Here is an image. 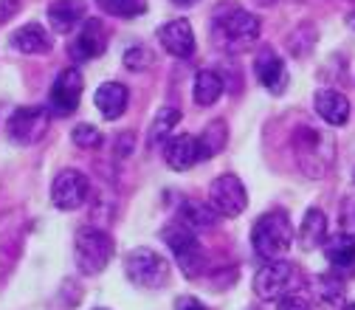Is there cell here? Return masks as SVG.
<instances>
[{
	"label": "cell",
	"mask_w": 355,
	"mask_h": 310,
	"mask_svg": "<svg viewBox=\"0 0 355 310\" xmlns=\"http://www.w3.org/2000/svg\"><path fill=\"white\" fill-rule=\"evenodd\" d=\"M296 285V268L285 259H265V265L254 274V293L265 302H277L291 293Z\"/></svg>",
	"instance_id": "8992f818"
},
{
	"label": "cell",
	"mask_w": 355,
	"mask_h": 310,
	"mask_svg": "<svg viewBox=\"0 0 355 310\" xmlns=\"http://www.w3.org/2000/svg\"><path fill=\"white\" fill-rule=\"evenodd\" d=\"M254 74L259 79V85L265 91H271L274 96H279L285 87H288V68H285V60L274 51V49H262L257 57H254Z\"/></svg>",
	"instance_id": "4fadbf2b"
},
{
	"label": "cell",
	"mask_w": 355,
	"mask_h": 310,
	"mask_svg": "<svg viewBox=\"0 0 355 310\" xmlns=\"http://www.w3.org/2000/svg\"><path fill=\"white\" fill-rule=\"evenodd\" d=\"M164 158H166L169 169H175V172H187V169H192V166L200 161L198 139L189 136V132H184V136H172V139H166Z\"/></svg>",
	"instance_id": "9a60e30c"
},
{
	"label": "cell",
	"mask_w": 355,
	"mask_h": 310,
	"mask_svg": "<svg viewBox=\"0 0 355 310\" xmlns=\"http://www.w3.org/2000/svg\"><path fill=\"white\" fill-rule=\"evenodd\" d=\"M158 42L164 46L166 54H172L178 60H189L195 54V46H198L189 20H169L166 26H161Z\"/></svg>",
	"instance_id": "5bb4252c"
},
{
	"label": "cell",
	"mask_w": 355,
	"mask_h": 310,
	"mask_svg": "<svg viewBox=\"0 0 355 310\" xmlns=\"http://www.w3.org/2000/svg\"><path fill=\"white\" fill-rule=\"evenodd\" d=\"M85 0H54L49 6V23L60 34H71L85 20Z\"/></svg>",
	"instance_id": "e0dca14e"
},
{
	"label": "cell",
	"mask_w": 355,
	"mask_h": 310,
	"mask_svg": "<svg viewBox=\"0 0 355 310\" xmlns=\"http://www.w3.org/2000/svg\"><path fill=\"white\" fill-rule=\"evenodd\" d=\"M12 49L20 54H46L51 49V37L40 23H28L12 34Z\"/></svg>",
	"instance_id": "d6986e66"
},
{
	"label": "cell",
	"mask_w": 355,
	"mask_h": 310,
	"mask_svg": "<svg viewBox=\"0 0 355 310\" xmlns=\"http://www.w3.org/2000/svg\"><path fill=\"white\" fill-rule=\"evenodd\" d=\"M352 178H355V172H352Z\"/></svg>",
	"instance_id": "e575fe53"
},
{
	"label": "cell",
	"mask_w": 355,
	"mask_h": 310,
	"mask_svg": "<svg viewBox=\"0 0 355 310\" xmlns=\"http://www.w3.org/2000/svg\"><path fill=\"white\" fill-rule=\"evenodd\" d=\"M107 40H110V34H107L105 23L96 20V17H91V20H85V23L76 28V34H73V40H71V46H68V54H71L73 62L96 60V57L105 54Z\"/></svg>",
	"instance_id": "ba28073f"
},
{
	"label": "cell",
	"mask_w": 355,
	"mask_h": 310,
	"mask_svg": "<svg viewBox=\"0 0 355 310\" xmlns=\"http://www.w3.org/2000/svg\"><path fill=\"white\" fill-rule=\"evenodd\" d=\"M175 3H181V6H189V3H195V0H175Z\"/></svg>",
	"instance_id": "d6a6232c"
},
{
	"label": "cell",
	"mask_w": 355,
	"mask_h": 310,
	"mask_svg": "<svg viewBox=\"0 0 355 310\" xmlns=\"http://www.w3.org/2000/svg\"><path fill=\"white\" fill-rule=\"evenodd\" d=\"M226 141H229V130H226V124L220 121V119H214L200 136H198V150H200V161H206V158H211V155H217L220 150L226 147Z\"/></svg>",
	"instance_id": "cb8c5ba5"
},
{
	"label": "cell",
	"mask_w": 355,
	"mask_h": 310,
	"mask_svg": "<svg viewBox=\"0 0 355 310\" xmlns=\"http://www.w3.org/2000/svg\"><path fill=\"white\" fill-rule=\"evenodd\" d=\"M71 141L82 150H96L102 144V132L94 127V124H76L71 130Z\"/></svg>",
	"instance_id": "484cf974"
},
{
	"label": "cell",
	"mask_w": 355,
	"mask_h": 310,
	"mask_svg": "<svg viewBox=\"0 0 355 310\" xmlns=\"http://www.w3.org/2000/svg\"><path fill=\"white\" fill-rule=\"evenodd\" d=\"M87 195H91V181L79 169H62L51 184V200L60 212L79 209L87 200Z\"/></svg>",
	"instance_id": "9c48e42d"
},
{
	"label": "cell",
	"mask_w": 355,
	"mask_h": 310,
	"mask_svg": "<svg viewBox=\"0 0 355 310\" xmlns=\"http://www.w3.org/2000/svg\"><path fill=\"white\" fill-rule=\"evenodd\" d=\"M327 240V217L322 209H307L304 212V220H302V226H299V243L302 248H319L324 246Z\"/></svg>",
	"instance_id": "44dd1931"
},
{
	"label": "cell",
	"mask_w": 355,
	"mask_h": 310,
	"mask_svg": "<svg viewBox=\"0 0 355 310\" xmlns=\"http://www.w3.org/2000/svg\"><path fill=\"white\" fill-rule=\"evenodd\" d=\"M164 243L169 246V251L175 254V262L189 279H198L206 271V251L198 240V232L189 229L184 220H175V223L164 226L161 232Z\"/></svg>",
	"instance_id": "7a4b0ae2"
},
{
	"label": "cell",
	"mask_w": 355,
	"mask_h": 310,
	"mask_svg": "<svg viewBox=\"0 0 355 310\" xmlns=\"http://www.w3.org/2000/svg\"><path fill=\"white\" fill-rule=\"evenodd\" d=\"M209 203L220 217H240L248 206V192L237 175H220L209 187Z\"/></svg>",
	"instance_id": "52a82bcc"
},
{
	"label": "cell",
	"mask_w": 355,
	"mask_h": 310,
	"mask_svg": "<svg viewBox=\"0 0 355 310\" xmlns=\"http://www.w3.org/2000/svg\"><path fill=\"white\" fill-rule=\"evenodd\" d=\"M192 96L200 107L214 105L220 96H223V79H220L217 71H200L195 76V87H192Z\"/></svg>",
	"instance_id": "603a6c76"
},
{
	"label": "cell",
	"mask_w": 355,
	"mask_h": 310,
	"mask_svg": "<svg viewBox=\"0 0 355 310\" xmlns=\"http://www.w3.org/2000/svg\"><path fill=\"white\" fill-rule=\"evenodd\" d=\"M96 110L102 113V119L107 121H116L124 110H127V102H130V91L121 85V82H105L96 87Z\"/></svg>",
	"instance_id": "2e32d148"
},
{
	"label": "cell",
	"mask_w": 355,
	"mask_h": 310,
	"mask_svg": "<svg viewBox=\"0 0 355 310\" xmlns=\"http://www.w3.org/2000/svg\"><path fill=\"white\" fill-rule=\"evenodd\" d=\"M313 105H316V113L327 124H333V127H344L347 119H349V102H347V96L338 94V91H330V87H327V91H319L316 94Z\"/></svg>",
	"instance_id": "ac0fdd59"
},
{
	"label": "cell",
	"mask_w": 355,
	"mask_h": 310,
	"mask_svg": "<svg viewBox=\"0 0 355 310\" xmlns=\"http://www.w3.org/2000/svg\"><path fill=\"white\" fill-rule=\"evenodd\" d=\"M96 310H102V307H96Z\"/></svg>",
	"instance_id": "d590c367"
},
{
	"label": "cell",
	"mask_w": 355,
	"mask_h": 310,
	"mask_svg": "<svg viewBox=\"0 0 355 310\" xmlns=\"http://www.w3.org/2000/svg\"><path fill=\"white\" fill-rule=\"evenodd\" d=\"M324 257L338 274H355V240L347 234L333 237L324 246Z\"/></svg>",
	"instance_id": "ffe728a7"
},
{
	"label": "cell",
	"mask_w": 355,
	"mask_h": 310,
	"mask_svg": "<svg viewBox=\"0 0 355 310\" xmlns=\"http://www.w3.org/2000/svg\"><path fill=\"white\" fill-rule=\"evenodd\" d=\"M20 9V0H0V23H6L17 15Z\"/></svg>",
	"instance_id": "4dcf8cb0"
},
{
	"label": "cell",
	"mask_w": 355,
	"mask_h": 310,
	"mask_svg": "<svg viewBox=\"0 0 355 310\" xmlns=\"http://www.w3.org/2000/svg\"><path fill=\"white\" fill-rule=\"evenodd\" d=\"M105 6V12L116 15V17H136V15H144V0H99Z\"/></svg>",
	"instance_id": "4316f807"
},
{
	"label": "cell",
	"mask_w": 355,
	"mask_h": 310,
	"mask_svg": "<svg viewBox=\"0 0 355 310\" xmlns=\"http://www.w3.org/2000/svg\"><path fill=\"white\" fill-rule=\"evenodd\" d=\"M344 310H355V304H347V307H344Z\"/></svg>",
	"instance_id": "836d02e7"
},
{
	"label": "cell",
	"mask_w": 355,
	"mask_h": 310,
	"mask_svg": "<svg viewBox=\"0 0 355 310\" xmlns=\"http://www.w3.org/2000/svg\"><path fill=\"white\" fill-rule=\"evenodd\" d=\"M178 310H206V307L200 302H195V299H187V302L178 304Z\"/></svg>",
	"instance_id": "1f68e13d"
},
{
	"label": "cell",
	"mask_w": 355,
	"mask_h": 310,
	"mask_svg": "<svg viewBox=\"0 0 355 310\" xmlns=\"http://www.w3.org/2000/svg\"><path fill=\"white\" fill-rule=\"evenodd\" d=\"M277 310H313V307L299 293H285L282 299H277Z\"/></svg>",
	"instance_id": "f546056e"
},
{
	"label": "cell",
	"mask_w": 355,
	"mask_h": 310,
	"mask_svg": "<svg viewBox=\"0 0 355 310\" xmlns=\"http://www.w3.org/2000/svg\"><path fill=\"white\" fill-rule=\"evenodd\" d=\"M214 28H217L220 37L226 40L229 49L243 51V49H248V46L257 42L262 23H259V17L254 12H245V9H237L234 3L232 6L226 3V9L217 12V17H214Z\"/></svg>",
	"instance_id": "277c9868"
},
{
	"label": "cell",
	"mask_w": 355,
	"mask_h": 310,
	"mask_svg": "<svg viewBox=\"0 0 355 310\" xmlns=\"http://www.w3.org/2000/svg\"><path fill=\"white\" fill-rule=\"evenodd\" d=\"M319 285H322V293H324V299H327V302H338V299H341V293H344V282H341L338 277L324 274Z\"/></svg>",
	"instance_id": "f1b7e54d"
},
{
	"label": "cell",
	"mask_w": 355,
	"mask_h": 310,
	"mask_svg": "<svg viewBox=\"0 0 355 310\" xmlns=\"http://www.w3.org/2000/svg\"><path fill=\"white\" fill-rule=\"evenodd\" d=\"M73 259H76V268L85 277L102 274L107 268V262L113 259L110 234H105L102 229H94V226L79 229L76 237H73Z\"/></svg>",
	"instance_id": "3957f363"
},
{
	"label": "cell",
	"mask_w": 355,
	"mask_h": 310,
	"mask_svg": "<svg viewBox=\"0 0 355 310\" xmlns=\"http://www.w3.org/2000/svg\"><path fill=\"white\" fill-rule=\"evenodd\" d=\"M291 243H293V223L288 212L282 209L265 212L251 229V246L262 259H282L291 251Z\"/></svg>",
	"instance_id": "6da1fadb"
},
{
	"label": "cell",
	"mask_w": 355,
	"mask_h": 310,
	"mask_svg": "<svg viewBox=\"0 0 355 310\" xmlns=\"http://www.w3.org/2000/svg\"><path fill=\"white\" fill-rule=\"evenodd\" d=\"M150 62H153V57H150L147 49H130V51L124 54V65L132 68V71H141V68H147Z\"/></svg>",
	"instance_id": "83f0119b"
},
{
	"label": "cell",
	"mask_w": 355,
	"mask_h": 310,
	"mask_svg": "<svg viewBox=\"0 0 355 310\" xmlns=\"http://www.w3.org/2000/svg\"><path fill=\"white\" fill-rule=\"evenodd\" d=\"M322 150H333L330 141L322 136V132L310 130V127H302L296 132V153H299V164L307 175H322L327 169V161L330 155H322Z\"/></svg>",
	"instance_id": "7c38bea8"
},
{
	"label": "cell",
	"mask_w": 355,
	"mask_h": 310,
	"mask_svg": "<svg viewBox=\"0 0 355 310\" xmlns=\"http://www.w3.org/2000/svg\"><path fill=\"white\" fill-rule=\"evenodd\" d=\"M217 212L211 209V203H200V200H187L181 203V212H178V220H184L189 229H211L217 223Z\"/></svg>",
	"instance_id": "7402d4cb"
},
{
	"label": "cell",
	"mask_w": 355,
	"mask_h": 310,
	"mask_svg": "<svg viewBox=\"0 0 355 310\" xmlns=\"http://www.w3.org/2000/svg\"><path fill=\"white\" fill-rule=\"evenodd\" d=\"M51 119L46 107H17L9 119V136L17 144H37L46 136Z\"/></svg>",
	"instance_id": "30bf717a"
},
{
	"label": "cell",
	"mask_w": 355,
	"mask_h": 310,
	"mask_svg": "<svg viewBox=\"0 0 355 310\" xmlns=\"http://www.w3.org/2000/svg\"><path fill=\"white\" fill-rule=\"evenodd\" d=\"M82 91H85V76L79 68H65L57 74L54 85H51V107L54 113L60 116H68L79 107V99H82Z\"/></svg>",
	"instance_id": "8fae6325"
},
{
	"label": "cell",
	"mask_w": 355,
	"mask_h": 310,
	"mask_svg": "<svg viewBox=\"0 0 355 310\" xmlns=\"http://www.w3.org/2000/svg\"><path fill=\"white\" fill-rule=\"evenodd\" d=\"M178 121H181V110H178V107H164V110H158V116H155V121H153V127H150V144L166 141L169 132L175 130Z\"/></svg>",
	"instance_id": "d4e9b609"
},
{
	"label": "cell",
	"mask_w": 355,
	"mask_h": 310,
	"mask_svg": "<svg viewBox=\"0 0 355 310\" xmlns=\"http://www.w3.org/2000/svg\"><path fill=\"white\" fill-rule=\"evenodd\" d=\"M124 271L132 285H141L150 291H158L169 282V262L155 254L153 248H136L124 259Z\"/></svg>",
	"instance_id": "5b68a950"
}]
</instances>
